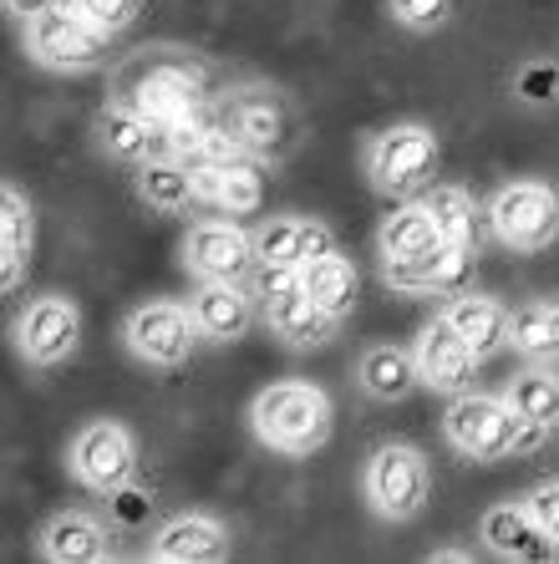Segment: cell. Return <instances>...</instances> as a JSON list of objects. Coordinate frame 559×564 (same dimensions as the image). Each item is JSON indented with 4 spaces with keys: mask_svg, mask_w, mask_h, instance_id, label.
Segmentation results:
<instances>
[{
    "mask_svg": "<svg viewBox=\"0 0 559 564\" xmlns=\"http://www.w3.org/2000/svg\"><path fill=\"white\" fill-rule=\"evenodd\" d=\"M118 102L153 118L158 128H169V122L204 112L208 72H204V62H194V56H183V52H148L122 72Z\"/></svg>",
    "mask_w": 559,
    "mask_h": 564,
    "instance_id": "6da1fadb",
    "label": "cell"
},
{
    "mask_svg": "<svg viewBox=\"0 0 559 564\" xmlns=\"http://www.w3.org/2000/svg\"><path fill=\"white\" fill-rule=\"evenodd\" d=\"M249 427L265 447L286 453V458H305L331 437V397L315 381H275L255 397L249 408Z\"/></svg>",
    "mask_w": 559,
    "mask_h": 564,
    "instance_id": "7a4b0ae2",
    "label": "cell"
},
{
    "mask_svg": "<svg viewBox=\"0 0 559 564\" xmlns=\"http://www.w3.org/2000/svg\"><path fill=\"white\" fill-rule=\"evenodd\" d=\"M107 36L97 21L77 11V6H52V11L21 21V46L36 66L46 72H92L107 62Z\"/></svg>",
    "mask_w": 559,
    "mask_h": 564,
    "instance_id": "3957f363",
    "label": "cell"
},
{
    "mask_svg": "<svg viewBox=\"0 0 559 564\" xmlns=\"http://www.w3.org/2000/svg\"><path fill=\"white\" fill-rule=\"evenodd\" d=\"M255 290H260V301H265V326L286 346L311 351V346H325L336 336V315L311 301V290L300 285V270L260 264V270H255Z\"/></svg>",
    "mask_w": 559,
    "mask_h": 564,
    "instance_id": "277c9868",
    "label": "cell"
},
{
    "mask_svg": "<svg viewBox=\"0 0 559 564\" xmlns=\"http://www.w3.org/2000/svg\"><path fill=\"white\" fill-rule=\"evenodd\" d=\"M438 169V132L422 122H391L366 143V178L377 194L407 198Z\"/></svg>",
    "mask_w": 559,
    "mask_h": 564,
    "instance_id": "5b68a950",
    "label": "cell"
},
{
    "mask_svg": "<svg viewBox=\"0 0 559 564\" xmlns=\"http://www.w3.org/2000/svg\"><path fill=\"white\" fill-rule=\"evenodd\" d=\"M524 417L508 408V397H483V392H463L453 397V408L442 417V433L448 443L473 463H498L514 458V443H519Z\"/></svg>",
    "mask_w": 559,
    "mask_h": 564,
    "instance_id": "8992f818",
    "label": "cell"
},
{
    "mask_svg": "<svg viewBox=\"0 0 559 564\" xmlns=\"http://www.w3.org/2000/svg\"><path fill=\"white\" fill-rule=\"evenodd\" d=\"M428 494H432V468L412 443H387L372 453V463H366V503L381 519H391V524L417 519Z\"/></svg>",
    "mask_w": 559,
    "mask_h": 564,
    "instance_id": "52a82bcc",
    "label": "cell"
},
{
    "mask_svg": "<svg viewBox=\"0 0 559 564\" xmlns=\"http://www.w3.org/2000/svg\"><path fill=\"white\" fill-rule=\"evenodd\" d=\"M488 224L514 254H539L559 239V194L545 184H504L488 204Z\"/></svg>",
    "mask_w": 559,
    "mask_h": 564,
    "instance_id": "ba28073f",
    "label": "cell"
},
{
    "mask_svg": "<svg viewBox=\"0 0 559 564\" xmlns=\"http://www.w3.org/2000/svg\"><path fill=\"white\" fill-rule=\"evenodd\" d=\"M66 463L77 473V484H87L92 494H118L138 473V443H132V433L122 422H87L72 437Z\"/></svg>",
    "mask_w": 559,
    "mask_h": 564,
    "instance_id": "9c48e42d",
    "label": "cell"
},
{
    "mask_svg": "<svg viewBox=\"0 0 559 564\" xmlns=\"http://www.w3.org/2000/svg\"><path fill=\"white\" fill-rule=\"evenodd\" d=\"M198 336H204V330H198L194 311H183V305H173V301L138 305V311L128 315V326H122L128 351L138 356V361H148V367H179V361H189Z\"/></svg>",
    "mask_w": 559,
    "mask_h": 564,
    "instance_id": "30bf717a",
    "label": "cell"
},
{
    "mask_svg": "<svg viewBox=\"0 0 559 564\" xmlns=\"http://www.w3.org/2000/svg\"><path fill=\"white\" fill-rule=\"evenodd\" d=\"M224 128L235 132L255 158H270V163L295 148V112H290L286 97L270 93V87H245V93L229 97Z\"/></svg>",
    "mask_w": 559,
    "mask_h": 564,
    "instance_id": "8fae6325",
    "label": "cell"
},
{
    "mask_svg": "<svg viewBox=\"0 0 559 564\" xmlns=\"http://www.w3.org/2000/svg\"><path fill=\"white\" fill-rule=\"evenodd\" d=\"M265 158H255L249 148H235L224 158H198L194 169V198H208L224 214H255L265 204Z\"/></svg>",
    "mask_w": 559,
    "mask_h": 564,
    "instance_id": "7c38bea8",
    "label": "cell"
},
{
    "mask_svg": "<svg viewBox=\"0 0 559 564\" xmlns=\"http://www.w3.org/2000/svg\"><path fill=\"white\" fill-rule=\"evenodd\" d=\"M77 341H82V315L66 295H36V301H26V311L15 315V346L36 367L66 361L77 351Z\"/></svg>",
    "mask_w": 559,
    "mask_h": 564,
    "instance_id": "4fadbf2b",
    "label": "cell"
},
{
    "mask_svg": "<svg viewBox=\"0 0 559 564\" xmlns=\"http://www.w3.org/2000/svg\"><path fill=\"white\" fill-rule=\"evenodd\" d=\"M183 264L198 280H245L260 264V254H255V235H245L239 224L198 219L189 224V239H183Z\"/></svg>",
    "mask_w": 559,
    "mask_h": 564,
    "instance_id": "5bb4252c",
    "label": "cell"
},
{
    "mask_svg": "<svg viewBox=\"0 0 559 564\" xmlns=\"http://www.w3.org/2000/svg\"><path fill=\"white\" fill-rule=\"evenodd\" d=\"M412 356H417V377H422V387L448 392V397L473 392V367L483 361V356L473 351L448 321H428V326L417 330Z\"/></svg>",
    "mask_w": 559,
    "mask_h": 564,
    "instance_id": "9a60e30c",
    "label": "cell"
},
{
    "mask_svg": "<svg viewBox=\"0 0 559 564\" xmlns=\"http://www.w3.org/2000/svg\"><path fill=\"white\" fill-rule=\"evenodd\" d=\"M331 250H336V235H331V224H321V219L280 214V219H270V224L255 229V254H260V264L300 270V264L321 260V254H331Z\"/></svg>",
    "mask_w": 559,
    "mask_h": 564,
    "instance_id": "2e32d148",
    "label": "cell"
},
{
    "mask_svg": "<svg viewBox=\"0 0 559 564\" xmlns=\"http://www.w3.org/2000/svg\"><path fill=\"white\" fill-rule=\"evenodd\" d=\"M479 539L488 544V554H498V560H549V554L559 550L524 503H494V509L483 513Z\"/></svg>",
    "mask_w": 559,
    "mask_h": 564,
    "instance_id": "e0dca14e",
    "label": "cell"
},
{
    "mask_svg": "<svg viewBox=\"0 0 559 564\" xmlns=\"http://www.w3.org/2000/svg\"><path fill=\"white\" fill-rule=\"evenodd\" d=\"M153 554L158 564H198V560H224L229 554V529L208 513H179L153 534Z\"/></svg>",
    "mask_w": 559,
    "mask_h": 564,
    "instance_id": "ac0fdd59",
    "label": "cell"
},
{
    "mask_svg": "<svg viewBox=\"0 0 559 564\" xmlns=\"http://www.w3.org/2000/svg\"><path fill=\"white\" fill-rule=\"evenodd\" d=\"M189 311H194L204 341H239V336L255 326V305H249L239 280H204V285L194 290Z\"/></svg>",
    "mask_w": 559,
    "mask_h": 564,
    "instance_id": "d6986e66",
    "label": "cell"
},
{
    "mask_svg": "<svg viewBox=\"0 0 559 564\" xmlns=\"http://www.w3.org/2000/svg\"><path fill=\"white\" fill-rule=\"evenodd\" d=\"M36 544H41V560H52V564H97V560H107V529L82 509L56 513L52 524L41 529Z\"/></svg>",
    "mask_w": 559,
    "mask_h": 564,
    "instance_id": "ffe728a7",
    "label": "cell"
},
{
    "mask_svg": "<svg viewBox=\"0 0 559 564\" xmlns=\"http://www.w3.org/2000/svg\"><path fill=\"white\" fill-rule=\"evenodd\" d=\"M442 321H448V326H453L479 356H494V351L508 346V311L494 301V295L458 290L453 301H448V311H442Z\"/></svg>",
    "mask_w": 559,
    "mask_h": 564,
    "instance_id": "44dd1931",
    "label": "cell"
},
{
    "mask_svg": "<svg viewBox=\"0 0 559 564\" xmlns=\"http://www.w3.org/2000/svg\"><path fill=\"white\" fill-rule=\"evenodd\" d=\"M103 148L112 158H128V163H148V158H169V143H163V128L132 107L112 102L103 112Z\"/></svg>",
    "mask_w": 559,
    "mask_h": 564,
    "instance_id": "7402d4cb",
    "label": "cell"
},
{
    "mask_svg": "<svg viewBox=\"0 0 559 564\" xmlns=\"http://www.w3.org/2000/svg\"><path fill=\"white\" fill-rule=\"evenodd\" d=\"M356 377H362V392L377 397V402H402L417 381V356L402 346H366L362 361H356Z\"/></svg>",
    "mask_w": 559,
    "mask_h": 564,
    "instance_id": "603a6c76",
    "label": "cell"
},
{
    "mask_svg": "<svg viewBox=\"0 0 559 564\" xmlns=\"http://www.w3.org/2000/svg\"><path fill=\"white\" fill-rule=\"evenodd\" d=\"M377 245H381V260H417V254L438 250L442 229H438V219H432L428 204H402L397 214H387Z\"/></svg>",
    "mask_w": 559,
    "mask_h": 564,
    "instance_id": "cb8c5ba5",
    "label": "cell"
},
{
    "mask_svg": "<svg viewBox=\"0 0 559 564\" xmlns=\"http://www.w3.org/2000/svg\"><path fill=\"white\" fill-rule=\"evenodd\" d=\"M300 285L311 290L315 305H325V311L341 321V315H352V305H356V264L331 250V254H321V260L300 264Z\"/></svg>",
    "mask_w": 559,
    "mask_h": 564,
    "instance_id": "d4e9b609",
    "label": "cell"
},
{
    "mask_svg": "<svg viewBox=\"0 0 559 564\" xmlns=\"http://www.w3.org/2000/svg\"><path fill=\"white\" fill-rule=\"evenodd\" d=\"M508 346L534 361H559V301H529L508 315Z\"/></svg>",
    "mask_w": 559,
    "mask_h": 564,
    "instance_id": "484cf974",
    "label": "cell"
},
{
    "mask_svg": "<svg viewBox=\"0 0 559 564\" xmlns=\"http://www.w3.org/2000/svg\"><path fill=\"white\" fill-rule=\"evenodd\" d=\"M0 260H6V290H15L31 260V204L15 184L0 194Z\"/></svg>",
    "mask_w": 559,
    "mask_h": 564,
    "instance_id": "4316f807",
    "label": "cell"
},
{
    "mask_svg": "<svg viewBox=\"0 0 559 564\" xmlns=\"http://www.w3.org/2000/svg\"><path fill=\"white\" fill-rule=\"evenodd\" d=\"M138 194L158 214L183 209L194 198V169L179 158H148V163H138Z\"/></svg>",
    "mask_w": 559,
    "mask_h": 564,
    "instance_id": "83f0119b",
    "label": "cell"
},
{
    "mask_svg": "<svg viewBox=\"0 0 559 564\" xmlns=\"http://www.w3.org/2000/svg\"><path fill=\"white\" fill-rule=\"evenodd\" d=\"M422 204L432 209V219H438V229H442V239H448V245L479 254V204H473L469 188L438 184L428 198H422Z\"/></svg>",
    "mask_w": 559,
    "mask_h": 564,
    "instance_id": "f1b7e54d",
    "label": "cell"
},
{
    "mask_svg": "<svg viewBox=\"0 0 559 564\" xmlns=\"http://www.w3.org/2000/svg\"><path fill=\"white\" fill-rule=\"evenodd\" d=\"M508 408L519 412L524 422L539 427H559V377L555 367H529L508 381Z\"/></svg>",
    "mask_w": 559,
    "mask_h": 564,
    "instance_id": "f546056e",
    "label": "cell"
},
{
    "mask_svg": "<svg viewBox=\"0 0 559 564\" xmlns=\"http://www.w3.org/2000/svg\"><path fill=\"white\" fill-rule=\"evenodd\" d=\"M387 11L407 31H438L453 15V0H387Z\"/></svg>",
    "mask_w": 559,
    "mask_h": 564,
    "instance_id": "4dcf8cb0",
    "label": "cell"
},
{
    "mask_svg": "<svg viewBox=\"0 0 559 564\" xmlns=\"http://www.w3.org/2000/svg\"><path fill=\"white\" fill-rule=\"evenodd\" d=\"M72 6H77L87 21H97L103 31L118 36V31H128L132 21H138V6H143V0H72Z\"/></svg>",
    "mask_w": 559,
    "mask_h": 564,
    "instance_id": "1f68e13d",
    "label": "cell"
},
{
    "mask_svg": "<svg viewBox=\"0 0 559 564\" xmlns=\"http://www.w3.org/2000/svg\"><path fill=\"white\" fill-rule=\"evenodd\" d=\"M514 93H519L524 102H534V107L555 102V97H559V66H549V62L524 66L519 77H514Z\"/></svg>",
    "mask_w": 559,
    "mask_h": 564,
    "instance_id": "d6a6232c",
    "label": "cell"
},
{
    "mask_svg": "<svg viewBox=\"0 0 559 564\" xmlns=\"http://www.w3.org/2000/svg\"><path fill=\"white\" fill-rule=\"evenodd\" d=\"M524 509L539 519V529H545L549 539L559 544V478H545V484H534L529 494H524Z\"/></svg>",
    "mask_w": 559,
    "mask_h": 564,
    "instance_id": "836d02e7",
    "label": "cell"
},
{
    "mask_svg": "<svg viewBox=\"0 0 559 564\" xmlns=\"http://www.w3.org/2000/svg\"><path fill=\"white\" fill-rule=\"evenodd\" d=\"M56 0H6V11L11 15H21V21H31V15H41V11H52Z\"/></svg>",
    "mask_w": 559,
    "mask_h": 564,
    "instance_id": "e575fe53",
    "label": "cell"
}]
</instances>
